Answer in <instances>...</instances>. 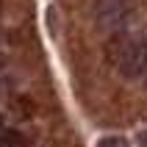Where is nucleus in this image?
<instances>
[{"mask_svg":"<svg viewBox=\"0 0 147 147\" xmlns=\"http://www.w3.org/2000/svg\"><path fill=\"white\" fill-rule=\"evenodd\" d=\"M136 139H139V144H142V147H147V131H142Z\"/></svg>","mask_w":147,"mask_h":147,"instance_id":"5","label":"nucleus"},{"mask_svg":"<svg viewBox=\"0 0 147 147\" xmlns=\"http://www.w3.org/2000/svg\"><path fill=\"white\" fill-rule=\"evenodd\" d=\"M117 69L128 81H136V78H142L147 72V39L144 36H128L119 45Z\"/></svg>","mask_w":147,"mask_h":147,"instance_id":"1","label":"nucleus"},{"mask_svg":"<svg viewBox=\"0 0 147 147\" xmlns=\"http://www.w3.org/2000/svg\"><path fill=\"white\" fill-rule=\"evenodd\" d=\"M0 131H3V117H0Z\"/></svg>","mask_w":147,"mask_h":147,"instance_id":"6","label":"nucleus"},{"mask_svg":"<svg viewBox=\"0 0 147 147\" xmlns=\"http://www.w3.org/2000/svg\"><path fill=\"white\" fill-rule=\"evenodd\" d=\"M0 144L3 147H25V139H22V133L8 131V133H0Z\"/></svg>","mask_w":147,"mask_h":147,"instance_id":"3","label":"nucleus"},{"mask_svg":"<svg viewBox=\"0 0 147 147\" xmlns=\"http://www.w3.org/2000/svg\"><path fill=\"white\" fill-rule=\"evenodd\" d=\"M97 147H128V142H125L122 136H103V139L97 142Z\"/></svg>","mask_w":147,"mask_h":147,"instance_id":"4","label":"nucleus"},{"mask_svg":"<svg viewBox=\"0 0 147 147\" xmlns=\"http://www.w3.org/2000/svg\"><path fill=\"white\" fill-rule=\"evenodd\" d=\"M128 14V0H94V20L103 31H114Z\"/></svg>","mask_w":147,"mask_h":147,"instance_id":"2","label":"nucleus"}]
</instances>
